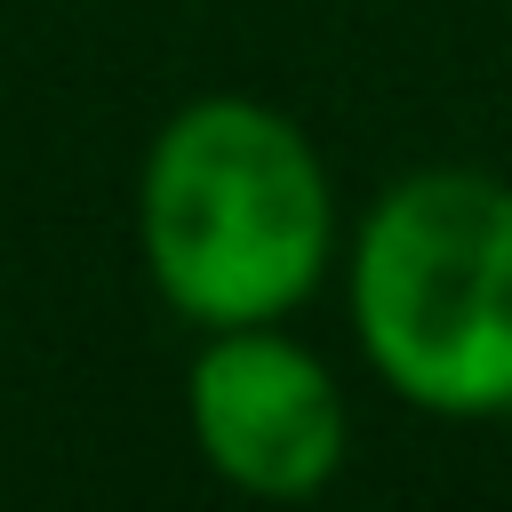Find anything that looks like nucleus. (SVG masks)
Wrapping results in <instances>:
<instances>
[{
    "mask_svg": "<svg viewBox=\"0 0 512 512\" xmlns=\"http://www.w3.org/2000/svg\"><path fill=\"white\" fill-rule=\"evenodd\" d=\"M184 416H192V448L208 456V472L272 504L320 496L352 448V416H344L328 360L280 336V320L208 328L184 376Z\"/></svg>",
    "mask_w": 512,
    "mask_h": 512,
    "instance_id": "3",
    "label": "nucleus"
},
{
    "mask_svg": "<svg viewBox=\"0 0 512 512\" xmlns=\"http://www.w3.org/2000/svg\"><path fill=\"white\" fill-rule=\"evenodd\" d=\"M352 328L368 368L432 416L512 408V184L416 168L352 232Z\"/></svg>",
    "mask_w": 512,
    "mask_h": 512,
    "instance_id": "2",
    "label": "nucleus"
},
{
    "mask_svg": "<svg viewBox=\"0 0 512 512\" xmlns=\"http://www.w3.org/2000/svg\"><path fill=\"white\" fill-rule=\"evenodd\" d=\"M136 248L192 328L288 320L336 256V192L312 136L256 96H192L144 152Z\"/></svg>",
    "mask_w": 512,
    "mask_h": 512,
    "instance_id": "1",
    "label": "nucleus"
}]
</instances>
